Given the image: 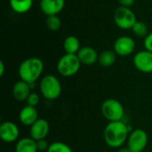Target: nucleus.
<instances>
[{
    "instance_id": "aec40b11",
    "label": "nucleus",
    "mask_w": 152,
    "mask_h": 152,
    "mask_svg": "<svg viewBox=\"0 0 152 152\" xmlns=\"http://www.w3.org/2000/svg\"><path fill=\"white\" fill-rule=\"evenodd\" d=\"M133 32L139 37H146L149 34V28L146 23L143 21L137 20L132 28Z\"/></svg>"
},
{
    "instance_id": "dca6fc26",
    "label": "nucleus",
    "mask_w": 152,
    "mask_h": 152,
    "mask_svg": "<svg viewBox=\"0 0 152 152\" xmlns=\"http://www.w3.org/2000/svg\"><path fill=\"white\" fill-rule=\"evenodd\" d=\"M37 142L32 138H21L15 145V152H37Z\"/></svg>"
},
{
    "instance_id": "f257e3e1",
    "label": "nucleus",
    "mask_w": 152,
    "mask_h": 152,
    "mask_svg": "<svg viewBox=\"0 0 152 152\" xmlns=\"http://www.w3.org/2000/svg\"><path fill=\"white\" fill-rule=\"evenodd\" d=\"M129 136V128L123 121L109 122L104 128V141L111 148L117 149L127 141Z\"/></svg>"
},
{
    "instance_id": "9b49d317",
    "label": "nucleus",
    "mask_w": 152,
    "mask_h": 152,
    "mask_svg": "<svg viewBox=\"0 0 152 152\" xmlns=\"http://www.w3.org/2000/svg\"><path fill=\"white\" fill-rule=\"evenodd\" d=\"M50 132V125L47 120L38 118L30 126V138L35 141L45 139Z\"/></svg>"
},
{
    "instance_id": "a878e982",
    "label": "nucleus",
    "mask_w": 152,
    "mask_h": 152,
    "mask_svg": "<svg viewBox=\"0 0 152 152\" xmlns=\"http://www.w3.org/2000/svg\"><path fill=\"white\" fill-rule=\"evenodd\" d=\"M118 1L121 6H125V7H130L135 2V0H118Z\"/></svg>"
},
{
    "instance_id": "9d476101",
    "label": "nucleus",
    "mask_w": 152,
    "mask_h": 152,
    "mask_svg": "<svg viewBox=\"0 0 152 152\" xmlns=\"http://www.w3.org/2000/svg\"><path fill=\"white\" fill-rule=\"evenodd\" d=\"M20 135L19 127L12 121H4L0 126V137L4 142L11 143L18 140Z\"/></svg>"
},
{
    "instance_id": "b1692460",
    "label": "nucleus",
    "mask_w": 152,
    "mask_h": 152,
    "mask_svg": "<svg viewBox=\"0 0 152 152\" xmlns=\"http://www.w3.org/2000/svg\"><path fill=\"white\" fill-rule=\"evenodd\" d=\"M37 142V151H47L50 144L47 142V141L45 139H43V140H39V141H36Z\"/></svg>"
},
{
    "instance_id": "393cba45",
    "label": "nucleus",
    "mask_w": 152,
    "mask_h": 152,
    "mask_svg": "<svg viewBox=\"0 0 152 152\" xmlns=\"http://www.w3.org/2000/svg\"><path fill=\"white\" fill-rule=\"evenodd\" d=\"M144 47L146 50L152 53V32L149 33L148 36L144 38Z\"/></svg>"
},
{
    "instance_id": "ddd939ff",
    "label": "nucleus",
    "mask_w": 152,
    "mask_h": 152,
    "mask_svg": "<svg viewBox=\"0 0 152 152\" xmlns=\"http://www.w3.org/2000/svg\"><path fill=\"white\" fill-rule=\"evenodd\" d=\"M20 122L26 126H31L38 119V112L36 107L26 105L19 113Z\"/></svg>"
},
{
    "instance_id": "7ed1b4c3",
    "label": "nucleus",
    "mask_w": 152,
    "mask_h": 152,
    "mask_svg": "<svg viewBox=\"0 0 152 152\" xmlns=\"http://www.w3.org/2000/svg\"><path fill=\"white\" fill-rule=\"evenodd\" d=\"M39 90L44 98L49 101L55 100L61 94V84L53 75H46L39 83Z\"/></svg>"
},
{
    "instance_id": "bb28decb",
    "label": "nucleus",
    "mask_w": 152,
    "mask_h": 152,
    "mask_svg": "<svg viewBox=\"0 0 152 152\" xmlns=\"http://www.w3.org/2000/svg\"><path fill=\"white\" fill-rule=\"evenodd\" d=\"M4 69H5L4 63L1 61H0V77H3V76H4Z\"/></svg>"
},
{
    "instance_id": "f03ea898",
    "label": "nucleus",
    "mask_w": 152,
    "mask_h": 152,
    "mask_svg": "<svg viewBox=\"0 0 152 152\" xmlns=\"http://www.w3.org/2000/svg\"><path fill=\"white\" fill-rule=\"evenodd\" d=\"M44 62L40 58L30 57L24 60L19 66L18 74L20 80L33 85L44 71Z\"/></svg>"
},
{
    "instance_id": "5701e85b",
    "label": "nucleus",
    "mask_w": 152,
    "mask_h": 152,
    "mask_svg": "<svg viewBox=\"0 0 152 152\" xmlns=\"http://www.w3.org/2000/svg\"><path fill=\"white\" fill-rule=\"evenodd\" d=\"M27 102V105H29V106H32V107H36L38 105L39 102H40V97L36 93H31L28 99L26 100Z\"/></svg>"
},
{
    "instance_id": "4be33fe9",
    "label": "nucleus",
    "mask_w": 152,
    "mask_h": 152,
    "mask_svg": "<svg viewBox=\"0 0 152 152\" xmlns=\"http://www.w3.org/2000/svg\"><path fill=\"white\" fill-rule=\"evenodd\" d=\"M46 26L52 31H57L61 28V21L58 15L48 16L46 19Z\"/></svg>"
},
{
    "instance_id": "f3484780",
    "label": "nucleus",
    "mask_w": 152,
    "mask_h": 152,
    "mask_svg": "<svg viewBox=\"0 0 152 152\" xmlns=\"http://www.w3.org/2000/svg\"><path fill=\"white\" fill-rule=\"evenodd\" d=\"M9 4L14 12L21 14L26 13L31 9L33 0H9Z\"/></svg>"
},
{
    "instance_id": "1a4fd4ad",
    "label": "nucleus",
    "mask_w": 152,
    "mask_h": 152,
    "mask_svg": "<svg viewBox=\"0 0 152 152\" xmlns=\"http://www.w3.org/2000/svg\"><path fill=\"white\" fill-rule=\"evenodd\" d=\"M134 67L142 73L152 72V53L148 50L138 52L134 57Z\"/></svg>"
},
{
    "instance_id": "4468645a",
    "label": "nucleus",
    "mask_w": 152,
    "mask_h": 152,
    "mask_svg": "<svg viewBox=\"0 0 152 152\" xmlns=\"http://www.w3.org/2000/svg\"><path fill=\"white\" fill-rule=\"evenodd\" d=\"M81 64L84 65H93L98 61L99 54L97 51L91 46L81 47L78 53H77Z\"/></svg>"
},
{
    "instance_id": "0eeeda50",
    "label": "nucleus",
    "mask_w": 152,
    "mask_h": 152,
    "mask_svg": "<svg viewBox=\"0 0 152 152\" xmlns=\"http://www.w3.org/2000/svg\"><path fill=\"white\" fill-rule=\"evenodd\" d=\"M149 142L148 134L143 129L133 130L127 139V148L131 152H142Z\"/></svg>"
},
{
    "instance_id": "6e6552de",
    "label": "nucleus",
    "mask_w": 152,
    "mask_h": 152,
    "mask_svg": "<svg viewBox=\"0 0 152 152\" xmlns=\"http://www.w3.org/2000/svg\"><path fill=\"white\" fill-rule=\"evenodd\" d=\"M135 46V42L131 37L122 36L117 38L114 42L113 51L117 53V55L126 57L131 55L134 52Z\"/></svg>"
},
{
    "instance_id": "a211bd4d",
    "label": "nucleus",
    "mask_w": 152,
    "mask_h": 152,
    "mask_svg": "<svg viewBox=\"0 0 152 152\" xmlns=\"http://www.w3.org/2000/svg\"><path fill=\"white\" fill-rule=\"evenodd\" d=\"M80 48V41L75 36H69L63 41V49L66 53L77 54Z\"/></svg>"
},
{
    "instance_id": "2eb2a0df",
    "label": "nucleus",
    "mask_w": 152,
    "mask_h": 152,
    "mask_svg": "<svg viewBox=\"0 0 152 152\" xmlns=\"http://www.w3.org/2000/svg\"><path fill=\"white\" fill-rule=\"evenodd\" d=\"M30 87H31V85L23 81V80L17 81L13 85L12 90V94L13 98L19 102L26 101L28 99V95L31 94L30 93V89H31Z\"/></svg>"
},
{
    "instance_id": "cd10ccee",
    "label": "nucleus",
    "mask_w": 152,
    "mask_h": 152,
    "mask_svg": "<svg viewBox=\"0 0 152 152\" xmlns=\"http://www.w3.org/2000/svg\"><path fill=\"white\" fill-rule=\"evenodd\" d=\"M118 152H131L129 151V149L127 147L126 148H119V150L118 151Z\"/></svg>"
},
{
    "instance_id": "6ab92c4d",
    "label": "nucleus",
    "mask_w": 152,
    "mask_h": 152,
    "mask_svg": "<svg viewBox=\"0 0 152 152\" xmlns=\"http://www.w3.org/2000/svg\"><path fill=\"white\" fill-rule=\"evenodd\" d=\"M117 60V53L111 50H105L99 54L98 62L102 67H110L112 66Z\"/></svg>"
},
{
    "instance_id": "423d86ee",
    "label": "nucleus",
    "mask_w": 152,
    "mask_h": 152,
    "mask_svg": "<svg viewBox=\"0 0 152 152\" xmlns=\"http://www.w3.org/2000/svg\"><path fill=\"white\" fill-rule=\"evenodd\" d=\"M114 21L116 25L124 30L132 29L133 26L137 21L135 13L130 9V7L119 6L114 12Z\"/></svg>"
},
{
    "instance_id": "412c9836",
    "label": "nucleus",
    "mask_w": 152,
    "mask_h": 152,
    "mask_svg": "<svg viewBox=\"0 0 152 152\" xmlns=\"http://www.w3.org/2000/svg\"><path fill=\"white\" fill-rule=\"evenodd\" d=\"M46 152H73L72 149L61 142H54L50 144Z\"/></svg>"
},
{
    "instance_id": "39448f33",
    "label": "nucleus",
    "mask_w": 152,
    "mask_h": 152,
    "mask_svg": "<svg viewBox=\"0 0 152 152\" xmlns=\"http://www.w3.org/2000/svg\"><path fill=\"white\" fill-rule=\"evenodd\" d=\"M102 113L109 122L122 121L125 115V109L122 103L116 99H107L102 104Z\"/></svg>"
},
{
    "instance_id": "f8f14e48",
    "label": "nucleus",
    "mask_w": 152,
    "mask_h": 152,
    "mask_svg": "<svg viewBox=\"0 0 152 152\" xmlns=\"http://www.w3.org/2000/svg\"><path fill=\"white\" fill-rule=\"evenodd\" d=\"M39 6L47 17L58 15L65 6V0H40Z\"/></svg>"
},
{
    "instance_id": "20e7f679",
    "label": "nucleus",
    "mask_w": 152,
    "mask_h": 152,
    "mask_svg": "<svg viewBox=\"0 0 152 152\" xmlns=\"http://www.w3.org/2000/svg\"><path fill=\"white\" fill-rule=\"evenodd\" d=\"M81 62L77 54L65 53L57 62V70L62 77H72L80 69Z\"/></svg>"
}]
</instances>
